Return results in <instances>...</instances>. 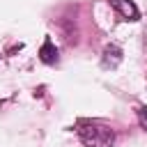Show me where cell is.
<instances>
[{"mask_svg": "<svg viewBox=\"0 0 147 147\" xmlns=\"http://www.w3.org/2000/svg\"><path fill=\"white\" fill-rule=\"evenodd\" d=\"M78 138L85 147H113L115 145V131L99 122L83 119L78 124Z\"/></svg>", "mask_w": 147, "mask_h": 147, "instance_id": "cell-1", "label": "cell"}, {"mask_svg": "<svg viewBox=\"0 0 147 147\" xmlns=\"http://www.w3.org/2000/svg\"><path fill=\"white\" fill-rule=\"evenodd\" d=\"M122 57H124L122 48L117 44H108L103 48V53H101V67L103 69H117L122 64Z\"/></svg>", "mask_w": 147, "mask_h": 147, "instance_id": "cell-2", "label": "cell"}, {"mask_svg": "<svg viewBox=\"0 0 147 147\" xmlns=\"http://www.w3.org/2000/svg\"><path fill=\"white\" fill-rule=\"evenodd\" d=\"M110 5H113V9L119 11L126 21H138V18H140V9L136 7L133 0H110Z\"/></svg>", "mask_w": 147, "mask_h": 147, "instance_id": "cell-3", "label": "cell"}, {"mask_svg": "<svg viewBox=\"0 0 147 147\" xmlns=\"http://www.w3.org/2000/svg\"><path fill=\"white\" fill-rule=\"evenodd\" d=\"M39 57H41L44 64H55V62H57V48L53 46L51 37L44 39V44H41V48H39Z\"/></svg>", "mask_w": 147, "mask_h": 147, "instance_id": "cell-4", "label": "cell"}, {"mask_svg": "<svg viewBox=\"0 0 147 147\" xmlns=\"http://www.w3.org/2000/svg\"><path fill=\"white\" fill-rule=\"evenodd\" d=\"M138 122H140V126L147 131V106H140V108H138Z\"/></svg>", "mask_w": 147, "mask_h": 147, "instance_id": "cell-5", "label": "cell"}]
</instances>
